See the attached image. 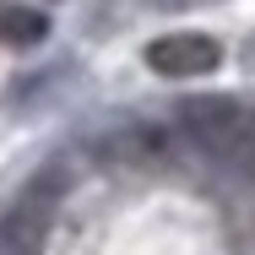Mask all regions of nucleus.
Returning <instances> with one entry per match:
<instances>
[{"mask_svg": "<svg viewBox=\"0 0 255 255\" xmlns=\"http://www.w3.org/2000/svg\"><path fill=\"white\" fill-rule=\"evenodd\" d=\"M54 206H60V179L38 174L16 201L5 206V217H0V250L5 255H38L44 239H49Z\"/></svg>", "mask_w": 255, "mask_h": 255, "instance_id": "f03ea898", "label": "nucleus"}, {"mask_svg": "<svg viewBox=\"0 0 255 255\" xmlns=\"http://www.w3.org/2000/svg\"><path fill=\"white\" fill-rule=\"evenodd\" d=\"M157 11H196V5H217V0H147Z\"/></svg>", "mask_w": 255, "mask_h": 255, "instance_id": "39448f33", "label": "nucleus"}, {"mask_svg": "<svg viewBox=\"0 0 255 255\" xmlns=\"http://www.w3.org/2000/svg\"><path fill=\"white\" fill-rule=\"evenodd\" d=\"M245 65H250V71H255V38H250V44H245Z\"/></svg>", "mask_w": 255, "mask_h": 255, "instance_id": "423d86ee", "label": "nucleus"}, {"mask_svg": "<svg viewBox=\"0 0 255 255\" xmlns=\"http://www.w3.org/2000/svg\"><path fill=\"white\" fill-rule=\"evenodd\" d=\"M217 60H223V44L217 38H206V33H168V38H152L147 44V65H152L157 76H206V71H217Z\"/></svg>", "mask_w": 255, "mask_h": 255, "instance_id": "7ed1b4c3", "label": "nucleus"}, {"mask_svg": "<svg viewBox=\"0 0 255 255\" xmlns=\"http://www.w3.org/2000/svg\"><path fill=\"white\" fill-rule=\"evenodd\" d=\"M44 33H49L44 11H33L22 0H0V44L5 49H33V44H44Z\"/></svg>", "mask_w": 255, "mask_h": 255, "instance_id": "20e7f679", "label": "nucleus"}, {"mask_svg": "<svg viewBox=\"0 0 255 255\" xmlns=\"http://www.w3.org/2000/svg\"><path fill=\"white\" fill-rule=\"evenodd\" d=\"M179 130L201 147L212 163L255 174V109L239 98H185L179 103Z\"/></svg>", "mask_w": 255, "mask_h": 255, "instance_id": "f257e3e1", "label": "nucleus"}]
</instances>
